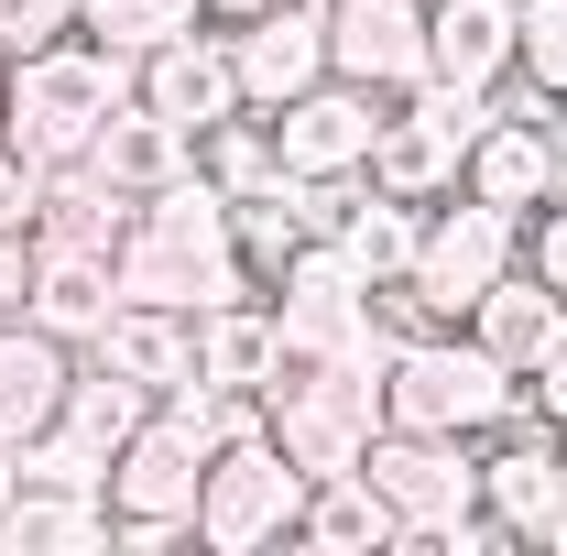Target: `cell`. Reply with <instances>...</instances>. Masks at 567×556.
I'll return each instance as SVG.
<instances>
[{"instance_id":"1","label":"cell","mask_w":567,"mask_h":556,"mask_svg":"<svg viewBox=\"0 0 567 556\" xmlns=\"http://www.w3.org/2000/svg\"><path fill=\"white\" fill-rule=\"evenodd\" d=\"M110 274H121V306H175V317H208V306H240L262 295V274L240 262V229H229V197L186 164L175 186H153L121 240H110Z\"/></svg>"},{"instance_id":"2","label":"cell","mask_w":567,"mask_h":556,"mask_svg":"<svg viewBox=\"0 0 567 556\" xmlns=\"http://www.w3.org/2000/svg\"><path fill=\"white\" fill-rule=\"evenodd\" d=\"M121 99H132V55H110L99 33L33 44V55H11V110H0V142H11L33 175L87 164V142H99V121H110Z\"/></svg>"},{"instance_id":"3","label":"cell","mask_w":567,"mask_h":556,"mask_svg":"<svg viewBox=\"0 0 567 556\" xmlns=\"http://www.w3.org/2000/svg\"><path fill=\"white\" fill-rule=\"evenodd\" d=\"M524 415V371L492 360L470 328H404L382 360V425L415 436H502Z\"/></svg>"},{"instance_id":"4","label":"cell","mask_w":567,"mask_h":556,"mask_svg":"<svg viewBox=\"0 0 567 556\" xmlns=\"http://www.w3.org/2000/svg\"><path fill=\"white\" fill-rule=\"evenodd\" d=\"M360 470H371V491L404 513V546H513L492 513H481V436H415V425H382Z\"/></svg>"},{"instance_id":"5","label":"cell","mask_w":567,"mask_h":556,"mask_svg":"<svg viewBox=\"0 0 567 556\" xmlns=\"http://www.w3.org/2000/svg\"><path fill=\"white\" fill-rule=\"evenodd\" d=\"M262 425L284 436V459L306 481L360 470L371 436H382V360H284L262 382Z\"/></svg>"},{"instance_id":"6","label":"cell","mask_w":567,"mask_h":556,"mask_svg":"<svg viewBox=\"0 0 567 556\" xmlns=\"http://www.w3.org/2000/svg\"><path fill=\"white\" fill-rule=\"evenodd\" d=\"M295 513H306V470L284 459L274 425H229L208 447V470H197V546L208 556H262L295 535Z\"/></svg>"},{"instance_id":"7","label":"cell","mask_w":567,"mask_h":556,"mask_svg":"<svg viewBox=\"0 0 567 556\" xmlns=\"http://www.w3.org/2000/svg\"><path fill=\"white\" fill-rule=\"evenodd\" d=\"M284 328V360H393V328H382V295L339 262V240H295V262L262 284Z\"/></svg>"},{"instance_id":"8","label":"cell","mask_w":567,"mask_h":556,"mask_svg":"<svg viewBox=\"0 0 567 556\" xmlns=\"http://www.w3.org/2000/svg\"><path fill=\"white\" fill-rule=\"evenodd\" d=\"M513 262H524V218L481 208V197L458 186V197H436V208H425V240H415V306L436 317V328H458V317H470V306H481Z\"/></svg>"},{"instance_id":"9","label":"cell","mask_w":567,"mask_h":556,"mask_svg":"<svg viewBox=\"0 0 567 556\" xmlns=\"http://www.w3.org/2000/svg\"><path fill=\"white\" fill-rule=\"evenodd\" d=\"M557 99H513V110H492L481 121V142H470V164H458V186L481 197V208L502 218H535L546 197H567V153H557V121H546Z\"/></svg>"},{"instance_id":"10","label":"cell","mask_w":567,"mask_h":556,"mask_svg":"<svg viewBox=\"0 0 567 556\" xmlns=\"http://www.w3.org/2000/svg\"><path fill=\"white\" fill-rule=\"evenodd\" d=\"M382 110H393V99H371V87H350V76H317L306 99L262 110V121H274V164H284V175H306V186L371 175V132H382Z\"/></svg>"},{"instance_id":"11","label":"cell","mask_w":567,"mask_h":556,"mask_svg":"<svg viewBox=\"0 0 567 556\" xmlns=\"http://www.w3.org/2000/svg\"><path fill=\"white\" fill-rule=\"evenodd\" d=\"M481 513H492L513 546H546V524L567 513V436L535 415H513V436H481Z\"/></svg>"},{"instance_id":"12","label":"cell","mask_w":567,"mask_h":556,"mask_svg":"<svg viewBox=\"0 0 567 556\" xmlns=\"http://www.w3.org/2000/svg\"><path fill=\"white\" fill-rule=\"evenodd\" d=\"M328 76H350L371 99H415L425 87V0H328Z\"/></svg>"},{"instance_id":"13","label":"cell","mask_w":567,"mask_h":556,"mask_svg":"<svg viewBox=\"0 0 567 556\" xmlns=\"http://www.w3.org/2000/svg\"><path fill=\"white\" fill-rule=\"evenodd\" d=\"M132 99L142 110H164L175 132H218V121H240L251 99H240V66H229V33L197 22V33H175L164 55H142L132 66Z\"/></svg>"},{"instance_id":"14","label":"cell","mask_w":567,"mask_h":556,"mask_svg":"<svg viewBox=\"0 0 567 556\" xmlns=\"http://www.w3.org/2000/svg\"><path fill=\"white\" fill-rule=\"evenodd\" d=\"M218 33H229V66H240L251 110H284L328 76V0H284L262 22H218Z\"/></svg>"},{"instance_id":"15","label":"cell","mask_w":567,"mask_h":556,"mask_svg":"<svg viewBox=\"0 0 567 556\" xmlns=\"http://www.w3.org/2000/svg\"><path fill=\"white\" fill-rule=\"evenodd\" d=\"M76 360H87V349L55 339V328H33V317H11V328H0V436H11V447H33L44 425L66 415Z\"/></svg>"},{"instance_id":"16","label":"cell","mask_w":567,"mask_h":556,"mask_svg":"<svg viewBox=\"0 0 567 556\" xmlns=\"http://www.w3.org/2000/svg\"><path fill=\"white\" fill-rule=\"evenodd\" d=\"M425 76L447 87H513V0H425Z\"/></svg>"},{"instance_id":"17","label":"cell","mask_w":567,"mask_h":556,"mask_svg":"<svg viewBox=\"0 0 567 556\" xmlns=\"http://www.w3.org/2000/svg\"><path fill=\"white\" fill-rule=\"evenodd\" d=\"M110 306H121V274H110L99 240H33V328L87 349L110 328Z\"/></svg>"},{"instance_id":"18","label":"cell","mask_w":567,"mask_h":556,"mask_svg":"<svg viewBox=\"0 0 567 556\" xmlns=\"http://www.w3.org/2000/svg\"><path fill=\"white\" fill-rule=\"evenodd\" d=\"M186 164H197V132H175V121H164V110H142V99H121V110L99 121V142H87V175H110L132 208L153 197V186H175Z\"/></svg>"},{"instance_id":"19","label":"cell","mask_w":567,"mask_h":556,"mask_svg":"<svg viewBox=\"0 0 567 556\" xmlns=\"http://www.w3.org/2000/svg\"><path fill=\"white\" fill-rule=\"evenodd\" d=\"M458 328H470V339L492 349V360H513V371H535V360H546V349L567 339V295H557L546 274H535V262H513V274H502L492 295H481V306L458 317Z\"/></svg>"},{"instance_id":"20","label":"cell","mask_w":567,"mask_h":556,"mask_svg":"<svg viewBox=\"0 0 567 556\" xmlns=\"http://www.w3.org/2000/svg\"><path fill=\"white\" fill-rule=\"evenodd\" d=\"M328 240H339V262H350V274L371 284V295H382V284H415V240H425V208L360 175V186H350V208H339V229H328Z\"/></svg>"},{"instance_id":"21","label":"cell","mask_w":567,"mask_h":556,"mask_svg":"<svg viewBox=\"0 0 567 556\" xmlns=\"http://www.w3.org/2000/svg\"><path fill=\"white\" fill-rule=\"evenodd\" d=\"M0 546H11V556H99V546H110V491L11 481V502H0Z\"/></svg>"},{"instance_id":"22","label":"cell","mask_w":567,"mask_h":556,"mask_svg":"<svg viewBox=\"0 0 567 556\" xmlns=\"http://www.w3.org/2000/svg\"><path fill=\"white\" fill-rule=\"evenodd\" d=\"M295 546H317V556H382V546H404V513L371 491V470H328V481H306Z\"/></svg>"},{"instance_id":"23","label":"cell","mask_w":567,"mask_h":556,"mask_svg":"<svg viewBox=\"0 0 567 556\" xmlns=\"http://www.w3.org/2000/svg\"><path fill=\"white\" fill-rule=\"evenodd\" d=\"M87 360L132 371L142 393H175V382H197V317H175V306H110V328L87 339Z\"/></svg>"},{"instance_id":"24","label":"cell","mask_w":567,"mask_h":556,"mask_svg":"<svg viewBox=\"0 0 567 556\" xmlns=\"http://www.w3.org/2000/svg\"><path fill=\"white\" fill-rule=\"evenodd\" d=\"M284 371V328L262 295H240V306H208L197 317V382H218V393H251L262 404V382Z\"/></svg>"},{"instance_id":"25","label":"cell","mask_w":567,"mask_h":556,"mask_svg":"<svg viewBox=\"0 0 567 556\" xmlns=\"http://www.w3.org/2000/svg\"><path fill=\"white\" fill-rule=\"evenodd\" d=\"M164 393H142L132 371H110V360H76V382H66V415H55V436H76L87 459H110L121 436H132L142 415H153Z\"/></svg>"},{"instance_id":"26","label":"cell","mask_w":567,"mask_h":556,"mask_svg":"<svg viewBox=\"0 0 567 556\" xmlns=\"http://www.w3.org/2000/svg\"><path fill=\"white\" fill-rule=\"evenodd\" d=\"M197 22H208V0H87V33H99V44H110V55H164V44H175V33H197Z\"/></svg>"},{"instance_id":"27","label":"cell","mask_w":567,"mask_h":556,"mask_svg":"<svg viewBox=\"0 0 567 556\" xmlns=\"http://www.w3.org/2000/svg\"><path fill=\"white\" fill-rule=\"evenodd\" d=\"M197 175H208L218 197H251V186H274V121L262 110H240V121H218V132H197Z\"/></svg>"},{"instance_id":"28","label":"cell","mask_w":567,"mask_h":556,"mask_svg":"<svg viewBox=\"0 0 567 556\" xmlns=\"http://www.w3.org/2000/svg\"><path fill=\"white\" fill-rule=\"evenodd\" d=\"M513 87L567 99V0H513Z\"/></svg>"},{"instance_id":"29","label":"cell","mask_w":567,"mask_h":556,"mask_svg":"<svg viewBox=\"0 0 567 556\" xmlns=\"http://www.w3.org/2000/svg\"><path fill=\"white\" fill-rule=\"evenodd\" d=\"M66 33H87V0H0V44H11V55L66 44Z\"/></svg>"},{"instance_id":"30","label":"cell","mask_w":567,"mask_h":556,"mask_svg":"<svg viewBox=\"0 0 567 556\" xmlns=\"http://www.w3.org/2000/svg\"><path fill=\"white\" fill-rule=\"evenodd\" d=\"M524 262H535V274L567 295V197H546V208L524 218Z\"/></svg>"},{"instance_id":"31","label":"cell","mask_w":567,"mask_h":556,"mask_svg":"<svg viewBox=\"0 0 567 556\" xmlns=\"http://www.w3.org/2000/svg\"><path fill=\"white\" fill-rule=\"evenodd\" d=\"M524 415H535V425H557V436H567V339L546 349L535 371H524Z\"/></svg>"},{"instance_id":"32","label":"cell","mask_w":567,"mask_h":556,"mask_svg":"<svg viewBox=\"0 0 567 556\" xmlns=\"http://www.w3.org/2000/svg\"><path fill=\"white\" fill-rule=\"evenodd\" d=\"M33 317V229H0V328Z\"/></svg>"},{"instance_id":"33","label":"cell","mask_w":567,"mask_h":556,"mask_svg":"<svg viewBox=\"0 0 567 556\" xmlns=\"http://www.w3.org/2000/svg\"><path fill=\"white\" fill-rule=\"evenodd\" d=\"M33 197H44V175L0 142V229H33Z\"/></svg>"},{"instance_id":"34","label":"cell","mask_w":567,"mask_h":556,"mask_svg":"<svg viewBox=\"0 0 567 556\" xmlns=\"http://www.w3.org/2000/svg\"><path fill=\"white\" fill-rule=\"evenodd\" d=\"M262 11H284V0H208V22H262Z\"/></svg>"},{"instance_id":"35","label":"cell","mask_w":567,"mask_h":556,"mask_svg":"<svg viewBox=\"0 0 567 556\" xmlns=\"http://www.w3.org/2000/svg\"><path fill=\"white\" fill-rule=\"evenodd\" d=\"M0 110H11V44H0Z\"/></svg>"},{"instance_id":"36","label":"cell","mask_w":567,"mask_h":556,"mask_svg":"<svg viewBox=\"0 0 567 556\" xmlns=\"http://www.w3.org/2000/svg\"><path fill=\"white\" fill-rule=\"evenodd\" d=\"M546 121H557V153H567V99H557V110H546Z\"/></svg>"}]
</instances>
